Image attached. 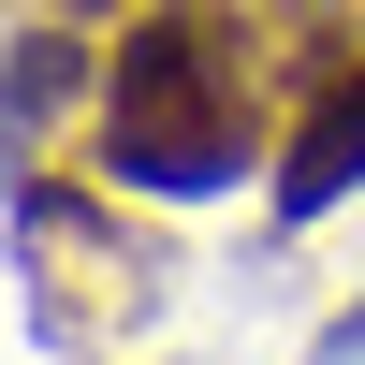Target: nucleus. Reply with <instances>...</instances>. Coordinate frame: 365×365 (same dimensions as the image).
<instances>
[{
	"instance_id": "obj_1",
	"label": "nucleus",
	"mask_w": 365,
	"mask_h": 365,
	"mask_svg": "<svg viewBox=\"0 0 365 365\" xmlns=\"http://www.w3.org/2000/svg\"><path fill=\"white\" fill-rule=\"evenodd\" d=\"M88 175H117L132 205H220L249 175H278L249 0H146V15H117L103 73H88Z\"/></svg>"
},
{
	"instance_id": "obj_2",
	"label": "nucleus",
	"mask_w": 365,
	"mask_h": 365,
	"mask_svg": "<svg viewBox=\"0 0 365 365\" xmlns=\"http://www.w3.org/2000/svg\"><path fill=\"white\" fill-rule=\"evenodd\" d=\"M15 263H29V336L44 351H117L161 307V249L132 234L117 175H29L15 190Z\"/></svg>"
},
{
	"instance_id": "obj_3",
	"label": "nucleus",
	"mask_w": 365,
	"mask_h": 365,
	"mask_svg": "<svg viewBox=\"0 0 365 365\" xmlns=\"http://www.w3.org/2000/svg\"><path fill=\"white\" fill-rule=\"evenodd\" d=\"M278 220L307 234V220H336V205L365 190V15L351 29H322V58H307V103L278 117Z\"/></svg>"
},
{
	"instance_id": "obj_4",
	"label": "nucleus",
	"mask_w": 365,
	"mask_h": 365,
	"mask_svg": "<svg viewBox=\"0 0 365 365\" xmlns=\"http://www.w3.org/2000/svg\"><path fill=\"white\" fill-rule=\"evenodd\" d=\"M88 73H103V58H88V44H58V29H29V44L0 58V146H29V132H44V117L73 103Z\"/></svg>"
},
{
	"instance_id": "obj_5",
	"label": "nucleus",
	"mask_w": 365,
	"mask_h": 365,
	"mask_svg": "<svg viewBox=\"0 0 365 365\" xmlns=\"http://www.w3.org/2000/svg\"><path fill=\"white\" fill-rule=\"evenodd\" d=\"M58 15H146V0H58Z\"/></svg>"
}]
</instances>
